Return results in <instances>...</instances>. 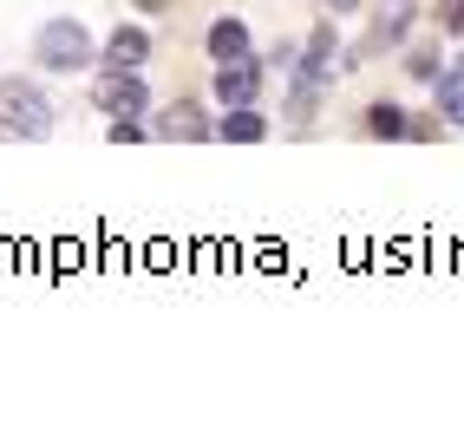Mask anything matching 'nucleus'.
Instances as JSON below:
<instances>
[{
	"label": "nucleus",
	"instance_id": "f8f14e48",
	"mask_svg": "<svg viewBox=\"0 0 464 445\" xmlns=\"http://www.w3.org/2000/svg\"><path fill=\"white\" fill-rule=\"evenodd\" d=\"M439 34H464V0H439Z\"/></svg>",
	"mask_w": 464,
	"mask_h": 445
},
{
	"label": "nucleus",
	"instance_id": "f257e3e1",
	"mask_svg": "<svg viewBox=\"0 0 464 445\" xmlns=\"http://www.w3.org/2000/svg\"><path fill=\"white\" fill-rule=\"evenodd\" d=\"M53 105H46V92L40 85H26V79H0V132L7 138H53Z\"/></svg>",
	"mask_w": 464,
	"mask_h": 445
},
{
	"label": "nucleus",
	"instance_id": "20e7f679",
	"mask_svg": "<svg viewBox=\"0 0 464 445\" xmlns=\"http://www.w3.org/2000/svg\"><path fill=\"white\" fill-rule=\"evenodd\" d=\"M256 92H262V66L249 53L216 59V99H223V105H256Z\"/></svg>",
	"mask_w": 464,
	"mask_h": 445
},
{
	"label": "nucleus",
	"instance_id": "7ed1b4c3",
	"mask_svg": "<svg viewBox=\"0 0 464 445\" xmlns=\"http://www.w3.org/2000/svg\"><path fill=\"white\" fill-rule=\"evenodd\" d=\"M92 99H99L111 118H138V112L150 105V92H144V79H138L131 66H118V73H105L99 85H92Z\"/></svg>",
	"mask_w": 464,
	"mask_h": 445
},
{
	"label": "nucleus",
	"instance_id": "9b49d317",
	"mask_svg": "<svg viewBox=\"0 0 464 445\" xmlns=\"http://www.w3.org/2000/svg\"><path fill=\"white\" fill-rule=\"evenodd\" d=\"M366 132H373V138H406L412 124H406L399 105H373V112H366Z\"/></svg>",
	"mask_w": 464,
	"mask_h": 445
},
{
	"label": "nucleus",
	"instance_id": "6e6552de",
	"mask_svg": "<svg viewBox=\"0 0 464 445\" xmlns=\"http://www.w3.org/2000/svg\"><path fill=\"white\" fill-rule=\"evenodd\" d=\"M105 59H111V66H144V59H150V40L138 34V26H111Z\"/></svg>",
	"mask_w": 464,
	"mask_h": 445
},
{
	"label": "nucleus",
	"instance_id": "39448f33",
	"mask_svg": "<svg viewBox=\"0 0 464 445\" xmlns=\"http://www.w3.org/2000/svg\"><path fill=\"white\" fill-rule=\"evenodd\" d=\"M301 73H307V85H327V79H340V73H353L347 53L334 46V26H321V34L307 40V66H301Z\"/></svg>",
	"mask_w": 464,
	"mask_h": 445
},
{
	"label": "nucleus",
	"instance_id": "f03ea898",
	"mask_svg": "<svg viewBox=\"0 0 464 445\" xmlns=\"http://www.w3.org/2000/svg\"><path fill=\"white\" fill-rule=\"evenodd\" d=\"M34 53H40L46 73H85L92 66V34H85L79 20H46L40 40H34Z\"/></svg>",
	"mask_w": 464,
	"mask_h": 445
},
{
	"label": "nucleus",
	"instance_id": "9d476101",
	"mask_svg": "<svg viewBox=\"0 0 464 445\" xmlns=\"http://www.w3.org/2000/svg\"><path fill=\"white\" fill-rule=\"evenodd\" d=\"M209 53H216V59L249 53V26H242V20H216V26H209Z\"/></svg>",
	"mask_w": 464,
	"mask_h": 445
},
{
	"label": "nucleus",
	"instance_id": "0eeeda50",
	"mask_svg": "<svg viewBox=\"0 0 464 445\" xmlns=\"http://www.w3.org/2000/svg\"><path fill=\"white\" fill-rule=\"evenodd\" d=\"M216 138H236V144H262L268 138V118L256 105H229V118L216 124Z\"/></svg>",
	"mask_w": 464,
	"mask_h": 445
},
{
	"label": "nucleus",
	"instance_id": "1a4fd4ad",
	"mask_svg": "<svg viewBox=\"0 0 464 445\" xmlns=\"http://www.w3.org/2000/svg\"><path fill=\"white\" fill-rule=\"evenodd\" d=\"M439 112L451 124H464V59H451V66L439 73Z\"/></svg>",
	"mask_w": 464,
	"mask_h": 445
},
{
	"label": "nucleus",
	"instance_id": "2eb2a0df",
	"mask_svg": "<svg viewBox=\"0 0 464 445\" xmlns=\"http://www.w3.org/2000/svg\"><path fill=\"white\" fill-rule=\"evenodd\" d=\"M131 7H138V14H164V7H170V0H131Z\"/></svg>",
	"mask_w": 464,
	"mask_h": 445
},
{
	"label": "nucleus",
	"instance_id": "423d86ee",
	"mask_svg": "<svg viewBox=\"0 0 464 445\" xmlns=\"http://www.w3.org/2000/svg\"><path fill=\"white\" fill-rule=\"evenodd\" d=\"M164 138H183V144H203V138H216V124L203 118V105H190V99H177V105L164 112Z\"/></svg>",
	"mask_w": 464,
	"mask_h": 445
},
{
	"label": "nucleus",
	"instance_id": "4468645a",
	"mask_svg": "<svg viewBox=\"0 0 464 445\" xmlns=\"http://www.w3.org/2000/svg\"><path fill=\"white\" fill-rule=\"evenodd\" d=\"M406 73H412V79H439V59H431V53H412Z\"/></svg>",
	"mask_w": 464,
	"mask_h": 445
},
{
	"label": "nucleus",
	"instance_id": "ddd939ff",
	"mask_svg": "<svg viewBox=\"0 0 464 445\" xmlns=\"http://www.w3.org/2000/svg\"><path fill=\"white\" fill-rule=\"evenodd\" d=\"M105 138H111V144H138V138H144V124H138V118H111V132H105Z\"/></svg>",
	"mask_w": 464,
	"mask_h": 445
},
{
	"label": "nucleus",
	"instance_id": "dca6fc26",
	"mask_svg": "<svg viewBox=\"0 0 464 445\" xmlns=\"http://www.w3.org/2000/svg\"><path fill=\"white\" fill-rule=\"evenodd\" d=\"M321 7H334V14H353V7H360V0H321Z\"/></svg>",
	"mask_w": 464,
	"mask_h": 445
}]
</instances>
